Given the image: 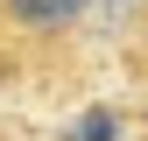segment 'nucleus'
Returning a JSON list of instances; mask_svg holds the SVG:
<instances>
[{"instance_id":"nucleus-1","label":"nucleus","mask_w":148,"mask_h":141,"mask_svg":"<svg viewBox=\"0 0 148 141\" xmlns=\"http://www.w3.org/2000/svg\"><path fill=\"white\" fill-rule=\"evenodd\" d=\"M0 14L14 28H28V35H57V28H71L85 14V0H0Z\"/></svg>"},{"instance_id":"nucleus-2","label":"nucleus","mask_w":148,"mask_h":141,"mask_svg":"<svg viewBox=\"0 0 148 141\" xmlns=\"http://www.w3.org/2000/svg\"><path fill=\"white\" fill-rule=\"evenodd\" d=\"M64 141H120V113H113V106H92V113H85Z\"/></svg>"}]
</instances>
